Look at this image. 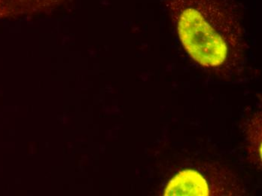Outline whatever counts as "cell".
Returning <instances> with one entry per match:
<instances>
[{"instance_id":"1","label":"cell","mask_w":262,"mask_h":196,"mask_svg":"<svg viewBox=\"0 0 262 196\" xmlns=\"http://www.w3.org/2000/svg\"><path fill=\"white\" fill-rule=\"evenodd\" d=\"M184 47L201 66L229 73L244 58L241 11L235 0H165Z\"/></svg>"},{"instance_id":"2","label":"cell","mask_w":262,"mask_h":196,"mask_svg":"<svg viewBox=\"0 0 262 196\" xmlns=\"http://www.w3.org/2000/svg\"><path fill=\"white\" fill-rule=\"evenodd\" d=\"M210 189L205 178L193 170H185L177 173L164 190L166 196H207Z\"/></svg>"},{"instance_id":"3","label":"cell","mask_w":262,"mask_h":196,"mask_svg":"<svg viewBox=\"0 0 262 196\" xmlns=\"http://www.w3.org/2000/svg\"><path fill=\"white\" fill-rule=\"evenodd\" d=\"M61 0H0V19L45 12Z\"/></svg>"}]
</instances>
